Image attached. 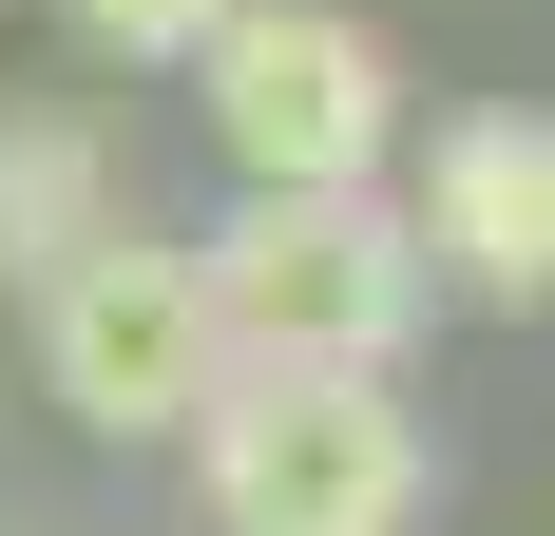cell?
I'll use <instances>...</instances> for the list:
<instances>
[{"instance_id":"cell-1","label":"cell","mask_w":555,"mask_h":536,"mask_svg":"<svg viewBox=\"0 0 555 536\" xmlns=\"http://www.w3.org/2000/svg\"><path fill=\"white\" fill-rule=\"evenodd\" d=\"M192 288H211L230 365H364V383H402V345L441 326V268H422L402 192H230L192 230Z\"/></svg>"},{"instance_id":"cell-2","label":"cell","mask_w":555,"mask_h":536,"mask_svg":"<svg viewBox=\"0 0 555 536\" xmlns=\"http://www.w3.org/2000/svg\"><path fill=\"white\" fill-rule=\"evenodd\" d=\"M192 498H211V536H422L441 441L364 365H230L192 422Z\"/></svg>"},{"instance_id":"cell-3","label":"cell","mask_w":555,"mask_h":536,"mask_svg":"<svg viewBox=\"0 0 555 536\" xmlns=\"http://www.w3.org/2000/svg\"><path fill=\"white\" fill-rule=\"evenodd\" d=\"M192 115H211L230 192H384L402 173V39L345 20V0H249L211 58H192Z\"/></svg>"},{"instance_id":"cell-4","label":"cell","mask_w":555,"mask_h":536,"mask_svg":"<svg viewBox=\"0 0 555 536\" xmlns=\"http://www.w3.org/2000/svg\"><path fill=\"white\" fill-rule=\"evenodd\" d=\"M39 307V383H57V422L77 441H192L211 422V383H230V345H211V288H192V230H96V250L57 268V288H20Z\"/></svg>"},{"instance_id":"cell-5","label":"cell","mask_w":555,"mask_h":536,"mask_svg":"<svg viewBox=\"0 0 555 536\" xmlns=\"http://www.w3.org/2000/svg\"><path fill=\"white\" fill-rule=\"evenodd\" d=\"M384 192H402V230H422V268L460 307H555V115L537 97H479L441 135H402Z\"/></svg>"},{"instance_id":"cell-6","label":"cell","mask_w":555,"mask_h":536,"mask_svg":"<svg viewBox=\"0 0 555 536\" xmlns=\"http://www.w3.org/2000/svg\"><path fill=\"white\" fill-rule=\"evenodd\" d=\"M96 230H134L115 115H96V97H0V288H57Z\"/></svg>"},{"instance_id":"cell-7","label":"cell","mask_w":555,"mask_h":536,"mask_svg":"<svg viewBox=\"0 0 555 536\" xmlns=\"http://www.w3.org/2000/svg\"><path fill=\"white\" fill-rule=\"evenodd\" d=\"M230 20H249V0H57V39H77V58H115V77H192Z\"/></svg>"}]
</instances>
